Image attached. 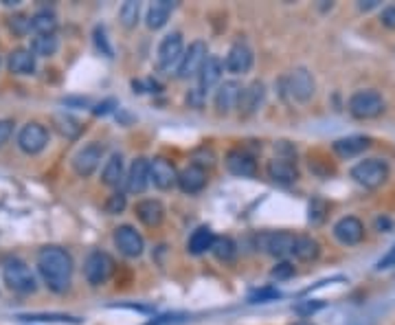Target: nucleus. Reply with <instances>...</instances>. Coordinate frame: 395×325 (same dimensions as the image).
Segmentation results:
<instances>
[{"instance_id": "obj_1", "label": "nucleus", "mask_w": 395, "mask_h": 325, "mask_svg": "<svg viewBox=\"0 0 395 325\" xmlns=\"http://www.w3.org/2000/svg\"><path fill=\"white\" fill-rule=\"evenodd\" d=\"M35 266L40 277L45 279V284L51 292H66L73 281V257L66 249L61 246H42L37 251Z\"/></svg>"}, {"instance_id": "obj_2", "label": "nucleus", "mask_w": 395, "mask_h": 325, "mask_svg": "<svg viewBox=\"0 0 395 325\" xmlns=\"http://www.w3.org/2000/svg\"><path fill=\"white\" fill-rule=\"evenodd\" d=\"M3 279L9 290L18 295H31L37 290V279L33 270L20 257H7L3 262Z\"/></svg>"}, {"instance_id": "obj_3", "label": "nucleus", "mask_w": 395, "mask_h": 325, "mask_svg": "<svg viewBox=\"0 0 395 325\" xmlns=\"http://www.w3.org/2000/svg\"><path fill=\"white\" fill-rule=\"evenodd\" d=\"M384 97L378 93V91H356L349 101H347V110L353 119H360V121H367V119H376L384 113Z\"/></svg>"}, {"instance_id": "obj_4", "label": "nucleus", "mask_w": 395, "mask_h": 325, "mask_svg": "<svg viewBox=\"0 0 395 325\" xmlns=\"http://www.w3.org/2000/svg\"><path fill=\"white\" fill-rule=\"evenodd\" d=\"M295 242H297V235L290 231H264L255 237V249H259L270 257L283 259L288 255H293Z\"/></svg>"}, {"instance_id": "obj_5", "label": "nucleus", "mask_w": 395, "mask_h": 325, "mask_svg": "<svg viewBox=\"0 0 395 325\" xmlns=\"http://www.w3.org/2000/svg\"><path fill=\"white\" fill-rule=\"evenodd\" d=\"M351 178L367 189H378L389 181V165L382 159H365L351 167Z\"/></svg>"}, {"instance_id": "obj_6", "label": "nucleus", "mask_w": 395, "mask_h": 325, "mask_svg": "<svg viewBox=\"0 0 395 325\" xmlns=\"http://www.w3.org/2000/svg\"><path fill=\"white\" fill-rule=\"evenodd\" d=\"M114 273V259L106 251H90L84 259V277L90 286H103Z\"/></svg>"}, {"instance_id": "obj_7", "label": "nucleus", "mask_w": 395, "mask_h": 325, "mask_svg": "<svg viewBox=\"0 0 395 325\" xmlns=\"http://www.w3.org/2000/svg\"><path fill=\"white\" fill-rule=\"evenodd\" d=\"M184 55V42H182V33L180 31H172L167 33L158 45V67L160 71H178L180 62Z\"/></svg>"}, {"instance_id": "obj_8", "label": "nucleus", "mask_w": 395, "mask_h": 325, "mask_svg": "<svg viewBox=\"0 0 395 325\" xmlns=\"http://www.w3.org/2000/svg\"><path fill=\"white\" fill-rule=\"evenodd\" d=\"M206 57H209V49H206V42H202V40L191 42V45L184 49V55H182V62H180V67H178L176 75H178L180 79L198 77L200 71H202V67H204Z\"/></svg>"}, {"instance_id": "obj_9", "label": "nucleus", "mask_w": 395, "mask_h": 325, "mask_svg": "<svg viewBox=\"0 0 395 325\" xmlns=\"http://www.w3.org/2000/svg\"><path fill=\"white\" fill-rule=\"evenodd\" d=\"M112 240H114V246L119 249V253L123 257H130V259H136L143 255L145 251V240L143 235L132 227V224H121L114 229L112 233Z\"/></svg>"}, {"instance_id": "obj_10", "label": "nucleus", "mask_w": 395, "mask_h": 325, "mask_svg": "<svg viewBox=\"0 0 395 325\" xmlns=\"http://www.w3.org/2000/svg\"><path fill=\"white\" fill-rule=\"evenodd\" d=\"M285 86H288V93L293 99L301 101V103H307L312 97L317 93V81H314V75H312L305 67H299L295 69L285 77Z\"/></svg>"}, {"instance_id": "obj_11", "label": "nucleus", "mask_w": 395, "mask_h": 325, "mask_svg": "<svg viewBox=\"0 0 395 325\" xmlns=\"http://www.w3.org/2000/svg\"><path fill=\"white\" fill-rule=\"evenodd\" d=\"M49 143V130L37 123V121H29L27 125H23L18 135V147L25 152V154H40Z\"/></svg>"}, {"instance_id": "obj_12", "label": "nucleus", "mask_w": 395, "mask_h": 325, "mask_svg": "<svg viewBox=\"0 0 395 325\" xmlns=\"http://www.w3.org/2000/svg\"><path fill=\"white\" fill-rule=\"evenodd\" d=\"M103 159V145L93 141L88 145H84L81 149H77V154L73 156V169H75V174L81 176V178H88L93 176L99 163Z\"/></svg>"}, {"instance_id": "obj_13", "label": "nucleus", "mask_w": 395, "mask_h": 325, "mask_svg": "<svg viewBox=\"0 0 395 325\" xmlns=\"http://www.w3.org/2000/svg\"><path fill=\"white\" fill-rule=\"evenodd\" d=\"M224 163H226V169L231 171L233 176L253 178L257 174V161H255V156L251 154V152L244 149V147H235V149L228 152Z\"/></svg>"}, {"instance_id": "obj_14", "label": "nucleus", "mask_w": 395, "mask_h": 325, "mask_svg": "<svg viewBox=\"0 0 395 325\" xmlns=\"http://www.w3.org/2000/svg\"><path fill=\"white\" fill-rule=\"evenodd\" d=\"M242 93H244V86H242L237 79H228V81L220 84V86H218V91H216V97H213L216 110H218L220 115L233 113L235 108L240 106Z\"/></svg>"}, {"instance_id": "obj_15", "label": "nucleus", "mask_w": 395, "mask_h": 325, "mask_svg": "<svg viewBox=\"0 0 395 325\" xmlns=\"http://www.w3.org/2000/svg\"><path fill=\"white\" fill-rule=\"evenodd\" d=\"M150 181L160 191H167L174 185H178V169L170 159L156 156L154 161H150Z\"/></svg>"}, {"instance_id": "obj_16", "label": "nucleus", "mask_w": 395, "mask_h": 325, "mask_svg": "<svg viewBox=\"0 0 395 325\" xmlns=\"http://www.w3.org/2000/svg\"><path fill=\"white\" fill-rule=\"evenodd\" d=\"M264 99H266V84L255 79L248 86H244V93H242V99H240V106L237 110L244 119L253 117L255 113H259V108L264 106Z\"/></svg>"}, {"instance_id": "obj_17", "label": "nucleus", "mask_w": 395, "mask_h": 325, "mask_svg": "<svg viewBox=\"0 0 395 325\" xmlns=\"http://www.w3.org/2000/svg\"><path fill=\"white\" fill-rule=\"evenodd\" d=\"M334 237L345 246H356L365 240V224L356 215H345L334 224Z\"/></svg>"}, {"instance_id": "obj_18", "label": "nucleus", "mask_w": 395, "mask_h": 325, "mask_svg": "<svg viewBox=\"0 0 395 325\" xmlns=\"http://www.w3.org/2000/svg\"><path fill=\"white\" fill-rule=\"evenodd\" d=\"M150 161L145 156H138L130 163L126 174V189L130 193H143L150 185Z\"/></svg>"}, {"instance_id": "obj_19", "label": "nucleus", "mask_w": 395, "mask_h": 325, "mask_svg": "<svg viewBox=\"0 0 395 325\" xmlns=\"http://www.w3.org/2000/svg\"><path fill=\"white\" fill-rule=\"evenodd\" d=\"M224 69L233 75H244L253 69V51L248 49L242 42L233 45L226 53V59H224Z\"/></svg>"}, {"instance_id": "obj_20", "label": "nucleus", "mask_w": 395, "mask_h": 325, "mask_svg": "<svg viewBox=\"0 0 395 325\" xmlns=\"http://www.w3.org/2000/svg\"><path fill=\"white\" fill-rule=\"evenodd\" d=\"M206 181H209V176H206V169H202V167H198L194 163L178 171V187H180V191L189 193V196L200 193L206 187Z\"/></svg>"}, {"instance_id": "obj_21", "label": "nucleus", "mask_w": 395, "mask_h": 325, "mask_svg": "<svg viewBox=\"0 0 395 325\" xmlns=\"http://www.w3.org/2000/svg\"><path fill=\"white\" fill-rule=\"evenodd\" d=\"M266 174L270 181H275L279 185H293L299 181V169L293 161H288V159H273V161H268L266 165Z\"/></svg>"}, {"instance_id": "obj_22", "label": "nucleus", "mask_w": 395, "mask_h": 325, "mask_svg": "<svg viewBox=\"0 0 395 325\" xmlns=\"http://www.w3.org/2000/svg\"><path fill=\"white\" fill-rule=\"evenodd\" d=\"M371 145V139L369 137H360V135H353V137H343V139H336L331 143V149H334V154L338 159H353L362 154V152Z\"/></svg>"}, {"instance_id": "obj_23", "label": "nucleus", "mask_w": 395, "mask_h": 325, "mask_svg": "<svg viewBox=\"0 0 395 325\" xmlns=\"http://www.w3.org/2000/svg\"><path fill=\"white\" fill-rule=\"evenodd\" d=\"M134 213L145 227H160L165 220V207L160 200H154V198H145L136 203Z\"/></svg>"}, {"instance_id": "obj_24", "label": "nucleus", "mask_w": 395, "mask_h": 325, "mask_svg": "<svg viewBox=\"0 0 395 325\" xmlns=\"http://www.w3.org/2000/svg\"><path fill=\"white\" fill-rule=\"evenodd\" d=\"M222 73H224L222 59H220L218 55H209V57H206V62H204V67H202L200 75H198V81H200V89H198V91H200L202 95L209 93V91L213 89V86L220 84Z\"/></svg>"}, {"instance_id": "obj_25", "label": "nucleus", "mask_w": 395, "mask_h": 325, "mask_svg": "<svg viewBox=\"0 0 395 325\" xmlns=\"http://www.w3.org/2000/svg\"><path fill=\"white\" fill-rule=\"evenodd\" d=\"M126 174L128 171H126V167H123V156L119 154V152H114V154L106 161V165H103L101 183L117 189L121 183H126Z\"/></svg>"}, {"instance_id": "obj_26", "label": "nucleus", "mask_w": 395, "mask_h": 325, "mask_svg": "<svg viewBox=\"0 0 395 325\" xmlns=\"http://www.w3.org/2000/svg\"><path fill=\"white\" fill-rule=\"evenodd\" d=\"M174 3L172 0H158V3H152L148 7V13H145V25H148L150 29H163L165 25H167V20L174 11Z\"/></svg>"}, {"instance_id": "obj_27", "label": "nucleus", "mask_w": 395, "mask_h": 325, "mask_svg": "<svg viewBox=\"0 0 395 325\" xmlns=\"http://www.w3.org/2000/svg\"><path fill=\"white\" fill-rule=\"evenodd\" d=\"M7 67L13 75H31L35 71V55L31 49H16L9 53Z\"/></svg>"}, {"instance_id": "obj_28", "label": "nucleus", "mask_w": 395, "mask_h": 325, "mask_svg": "<svg viewBox=\"0 0 395 325\" xmlns=\"http://www.w3.org/2000/svg\"><path fill=\"white\" fill-rule=\"evenodd\" d=\"M216 242V235L211 231V227H198L191 235H189V242H187V251L191 255H204L206 251L213 249Z\"/></svg>"}, {"instance_id": "obj_29", "label": "nucleus", "mask_w": 395, "mask_h": 325, "mask_svg": "<svg viewBox=\"0 0 395 325\" xmlns=\"http://www.w3.org/2000/svg\"><path fill=\"white\" fill-rule=\"evenodd\" d=\"M293 255L299 259V262H314V259L321 255V244L312 235H297Z\"/></svg>"}, {"instance_id": "obj_30", "label": "nucleus", "mask_w": 395, "mask_h": 325, "mask_svg": "<svg viewBox=\"0 0 395 325\" xmlns=\"http://www.w3.org/2000/svg\"><path fill=\"white\" fill-rule=\"evenodd\" d=\"M18 321H31V323H71L79 325L81 319L64 312H29V314H16Z\"/></svg>"}, {"instance_id": "obj_31", "label": "nucleus", "mask_w": 395, "mask_h": 325, "mask_svg": "<svg viewBox=\"0 0 395 325\" xmlns=\"http://www.w3.org/2000/svg\"><path fill=\"white\" fill-rule=\"evenodd\" d=\"M57 49H59V40H57L55 33H51V35H35L31 40V53L35 57H51V55L57 53Z\"/></svg>"}, {"instance_id": "obj_32", "label": "nucleus", "mask_w": 395, "mask_h": 325, "mask_svg": "<svg viewBox=\"0 0 395 325\" xmlns=\"http://www.w3.org/2000/svg\"><path fill=\"white\" fill-rule=\"evenodd\" d=\"M211 253L216 255V259H220V262H233V259L237 257V244L233 237L220 235V237H216Z\"/></svg>"}, {"instance_id": "obj_33", "label": "nucleus", "mask_w": 395, "mask_h": 325, "mask_svg": "<svg viewBox=\"0 0 395 325\" xmlns=\"http://www.w3.org/2000/svg\"><path fill=\"white\" fill-rule=\"evenodd\" d=\"M57 29V20L55 13L51 11H37L35 16H31V31H35V35H51Z\"/></svg>"}, {"instance_id": "obj_34", "label": "nucleus", "mask_w": 395, "mask_h": 325, "mask_svg": "<svg viewBox=\"0 0 395 325\" xmlns=\"http://www.w3.org/2000/svg\"><path fill=\"white\" fill-rule=\"evenodd\" d=\"M138 18H141V3H136V0H128V3L121 5L119 20L126 29H134L138 25Z\"/></svg>"}, {"instance_id": "obj_35", "label": "nucleus", "mask_w": 395, "mask_h": 325, "mask_svg": "<svg viewBox=\"0 0 395 325\" xmlns=\"http://www.w3.org/2000/svg\"><path fill=\"white\" fill-rule=\"evenodd\" d=\"M327 213H329V203L327 200H323L319 196L309 200V205H307V220H309V224H314V227L323 224L325 218H327Z\"/></svg>"}, {"instance_id": "obj_36", "label": "nucleus", "mask_w": 395, "mask_h": 325, "mask_svg": "<svg viewBox=\"0 0 395 325\" xmlns=\"http://www.w3.org/2000/svg\"><path fill=\"white\" fill-rule=\"evenodd\" d=\"M281 297H283L281 290H277L273 286H266V288H259V290L248 295V303H268V301H277Z\"/></svg>"}, {"instance_id": "obj_37", "label": "nucleus", "mask_w": 395, "mask_h": 325, "mask_svg": "<svg viewBox=\"0 0 395 325\" xmlns=\"http://www.w3.org/2000/svg\"><path fill=\"white\" fill-rule=\"evenodd\" d=\"M128 207V196L123 191H114L108 196L106 200V213L110 215H117V213H123V209Z\"/></svg>"}, {"instance_id": "obj_38", "label": "nucleus", "mask_w": 395, "mask_h": 325, "mask_svg": "<svg viewBox=\"0 0 395 325\" xmlns=\"http://www.w3.org/2000/svg\"><path fill=\"white\" fill-rule=\"evenodd\" d=\"M323 308H325V301H321V299H309V301H301V303H297V306H295V312H297L299 317L307 319V317L317 314V312L323 310Z\"/></svg>"}, {"instance_id": "obj_39", "label": "nucleus", "mask_w": 395, "mask_h": 325, "mask_svg": "<svg viewBox=\"0 0 395 325\" xmlns=\"http://www.w3.org/2000/svg\"><path fill=\"white\" fill-rule=\"evenodd\" d=\"M191 161H194V165L206 169V167L216 165V154H213V149H209V147H198L191 154Z\"/></svg>"}, {"instance_id": "obj_40", "label": "nucleus", "mask_w": 395, "mask_h": 325, "mask_svg": "<svg viewBox=\"0 0 395 325\" xmlns=\"http://www.w3.org/2000/svg\"><path fill=\"white\" fill-rule=\"evenodd\" d=\"M290 277H295V264L293 262H279L273 270H270V279H277V281H285Z\"/></svg>"}, {"instance_id": "obj_41", "label": "nucleus", "mask_w": 395, "mask_h": 325, "mask_svg": "<svg viewBox=\"0 0 395 325\" xmlns=\"http://www.w3.org/2000/svg\"><path fill=\"white\" fill-rule=\"evenodd\" d=\"M95 45H97V49L106 55V57H112L114 55V51H112V47H110V42H108V35H106V29L103 27H95Z\"/></svg>"}, {"instance_id": "obj_42", "label": "nucleus", "mask_w": 395, "mask_h": 325, "mask_svg": "<svg viewBox=\"0 0 395 325\" xmlns=\"http://www.w3.org/2000/svg\"><path fill=\"white\" fill-rule=\"evenodd\" d=\"M9 27H11V31L16 35H25V33L31 31V18H27V16H13L9 20Z\"/></svg>"}, {"instance_id": "obj_43", "label": "nucleus", "mask_w": 395, "mask_h": 325, "mask_svg": "<svg viewBox=\"0 0 395 325\" xmlns=\"http://www.w3.org/2000/svg\"><path fill=\"white\" fill-rule=\"evenodd\" d=\"M182 321H187V314H182V312H172V314H160V317H156V319L150 321L148 325H178V323H182Z\"/></svg>"}, {"instance_id": "obj_44", "label": "nucleus", "mask_w": 395, "mask_h": 325, "mask_svg": "<svg viewBox=\"0 0 395 325\" xmlns=\"http://www.w3.org/2000/svg\"><path fill=\"white\" fill-rule=\"evenodd\" d=\"M119 108V101L117 99H103L101 103H97L95 108H93V115L95 117H106V115H110V113H114Z\"/></svg>"}, {"instance_id": "obj_45", "label": "nucleus", "mask_w": 395, "mask_h": 325, "mask_svg": "<svg viewBox=\"0 0 395 325\" xmlns=\"http://www.w3.org/2000/svg\"><path fill=\"white\" fill-rule=\"evenodd\" d=\"M380 23H382V27L395 31V5H387L380 11Z\"/></svg>"}, {"instance_id": "obj_46", "label": "nucleus", "mask_w": 395, "mask_h": 325, "mask_svg": "<svg viewBox=\"0 0 395 325\" xmlns=\"http://www.w3.org/2000/svg\"><path fill=\"white\" fill-rule=\"evenodd\" d=\"M13 135V121L11 119H0V147H3Z\"/></svg>"}, {"instance_id": "obj_47", "label": "nucleus", "mask_w": 395, "mask_h": 325, "mask_svg": "<svg viewBox=\"0 0 395 325\" xmlns=\"http://www.w3.org/2000/svg\"><path fill=\"white\" fill-rule=\"evenodd\" d=\"M393 266H395V244L389 249V253L376 264V270H387V268H393Z\"/></svg>"}, {"instance_id": "obj_48", "label": "nucleus", "mask_w": 395, "mask_h": 325, "mask_svg": "<svg viewBox=\"0 0 395 325\" xmlns=\"http://www.w3.org/2000/svg\"><path fill=\"white\" fill-rule=\"evenodd\" d=\"M61 103H64V106H75V108H84L90 101L86 97H64V99H61Z\"/></svg>"}, {"instance_id": "obj_49", "label": "nucleus", "mask_w": 395, "mask_h": 325, "mask_svg": "<svg viewBox=\"0 0 395 325\" xmlns=\"http://www.w3.org/2000/svg\"><path fill=\"white\" fill-rule=\"evenodd\" d=\"M376 229H378V231H391V229H393V222L382 215V218H378V220H376Z\"/></svg>"}, {"instance_id": "obj_50", "label": "nucleus", "mask_w": 395, "mask_h": 325, "mask_svg": "<svg viewBox=\"0 0 395 325\" xmlns=\"http://www.w3.org/2000/svg\"><path fill=\"white\" fill-rule=\"evenodd\" d=\"M378 5H380V0H367V3H360V5H358V9H360V11H369V9L378 7Z\"/></svg>"}, {"instance_id": "obj_51", "label": "nucleus", "mask_w": 395, "mask_h": 325, "mask_svg": "<svg viewBox=\"0 0 395 325\" xmlns=\"http://www.w3.org/2000/svg\"><path fill=\"white\" fill-rule=\"evenodd\" d=\"M297 325H312V323H305V321H303V323H297Z\"/></svg>"}]
</instances>
